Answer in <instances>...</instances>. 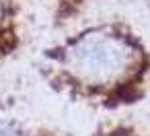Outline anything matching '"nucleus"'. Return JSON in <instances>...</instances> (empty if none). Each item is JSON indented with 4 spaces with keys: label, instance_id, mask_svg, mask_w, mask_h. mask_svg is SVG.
<instances>
[{
    "label": "nucleus",
    "instance_id": "1",
    "mask_svg": "<svg viewBox=\"0 0 150 136\" xmlns=\"http://www.w3.org/2000/svg\"><path fill=\"white\" fill-rule=\"evenodd\" d=\"M37 74L70 103L119 113L150 95V41L123 17L97 19L45 46Z\"/></svg>",
    "mask_w": 150,
    "mask_h": 136
},
{
    "label": "nucleus",
    "instance_id": "2",
    "mask_svg": "<svg viewBox=\"0 0 150 136\" xmlns=\"http://www.w3.org/2000/svg\"><path fill=\"white\" fill-rule=\"evenodd\" d=\"M27 25L25 0H0V68L23 50Z\"/></svg>",
    "mask_w": 150,
    "mask_h": 136
},
{
    "label": "nucleus",
    "instance_id": "3",
    "mask_svg": "<svg viewBox=\"0 0 150 136\" xmlns=\"http://www.w3.org/2000/svg\"><path fill=\"white\" fill-rule=\"evenodd\" d=\"M86 136H150V122L134 117H109L99 122Z\"/></svg>",
    "mask_w": 150,
    "mask_h": 136
},
{
    "label": "nucleus",
    "instance_id": "4",
    "mask_svg": "<svg viewBox=\"0 0 150 136\" xmlns=\"http://www.w3.org/2000/svg\"><path fill=\"white\" fill-rule=\"evenodd\" d=\"M0 136H60L54 128L39 122H29L15 115L0 113Z\"/></svg>",
    "mask_w": 150,
    "mask_h": 136
}]
</instances>
